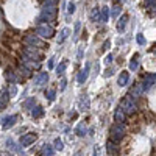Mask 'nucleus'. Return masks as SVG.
Instances as JSON below:
<instances>
[{"label": "nucleus", "mask_w": 156, "mask_h": 156, "mask_svg": "<svg viewBox=\"0 0 156 156\" xmlns=\"http://www.w3.org/2000/svg\"><path fill=\"white\" fill-rule=\"evenodd\" d=\"M109 134H111V142H115V144H117V142H120L122 137H123V134H125V125L117 122L115 125L111 126Z\"/></svg>", "instance_id": "f257e3e1"}, {"label": "nucleus", "mask_w": 156, "mask_h": 156, "mask_svg": "<svg viewBox=\"0 0 156 156\" xmlns=\"http://www.w3.org/2000/svg\"><path fill=\"white\" fill-rule=\"evenodd\" d=\"M120 108L123 109V112H125V114H134V111H136L134 103H131V100H129V98H126V100H123V101H122Z\"/></svg>", "instance_id": "f03ea898"}, {"label": "nucleus", "mask_w": 156, "mask_h": 156, "mask_svg": "<svg viewBox=\"0 0 156 156\" xmlns=\"http://www.w3.org/2000/svg\"><path fill=\"white\" fill-rule=\"evenodd\" d=\"M36 139H37V136H36L34 133H28V134H25V136L20 137V144H22L23 147H28V145L33 144Z\"/></svg>", "instance_id": "7ed1b4c3"}, {"label": "nucleus", "mask_w": 156, "mask_h": 156, "mask_svg": "<svg viewBox=\"0 0 156 156\" xmlns=\"http://www.w3.org/2000/svg\"><path fill=\"white\" fill-rule=\"evenodd\" d=\"M16 120H17L16 115H6V117H3V119H2V128H3V129L11 128L12 125L16 123Z\"/></svg>", "instance_id": "20e7f679"}, {"label": "nucleus", "mask_w": 156, "mask_h": 156, "mask_svg": "<svg viewBox=\"0 0 156 156\" xmlns=\"http://www.w3.org/2000/svg\"><path fill=\"white\" fill-rule=\"evenodd\" d=\"M37 33L41 36H44V37H50L51 34H53V28L47 27V25H41V27L37 28Z\"/></svg>", "instance_id": "39448f33"}, {"label": "nucleus", "mask_w": 156, "mask_h": 156, "mask_svg": "<svg viewBox=\"0 0 156 156\" xmlns=\"http://www.w3.org/2000/svg\"><path fill=\"white\" fill-rule=\"evenodd\" d=\"M108 153L109 154H117V153H119V147H117V144H115V142H108Z\"/></svg>", "instance_id": "423d86ee"}, {"label": "nucleus", "mask_w": 156, "mask_h": 156, "mask_svg": "<svg viewBox=\"0 0 156 156\" xmlns=\"http://www.w3.org/2000/svg\"><path fill=\"white\" fill-rule=\"evenodd\" d=\"M53 153H55V148H51L50 145H44L42 150H41L42 156H53Z\"/></svg>", "instance_id": "0eeeda50"}, {"label": "nucleus", "mask_w": 156, "mask_h": 156, "mask_svg": "<svg viewBox=\"0 0 156 156\" xmlns=\"http://www.w3.org/2000/svg\"><path fill=\"white\" fill-rule=\"evenodd\" d=\"M123 119H125V112H123V109H122V108H119V109L115 111V122L122 123V122H123Z\"/></svg>", "instance_id": "6e6552de"}, {"label": "nucleus", "mask_w": 156, "mask_h": 156, "mask_svg": "<svg viewBox=\"0 0 156 156\" xmlns=\"http://www.w3.org/2000/svg\"><path fill=\"white\" fill-rule=\"evenodd\" d=\"M75 133L78 134V136H84L86 134V126H84V123H80L76 126V129H75Z\"/></svg>", "instance_id": "1a4fd4ad"}, {"label": "nucleus", "mask_w": 156, "mask_h": 156, "mask_svg": "<svg viewBox=\"0 0 156 156\" xmlns=\"http://www.w3.org/2000/svg\"><path fill=\"white\" fill-rule=\"evenodd\" d=\"M42 114H44V111H42L41 106H36V108H33V111H31V115H33V117H41Z\"/></svg>", "instance_id": "9d476101"}, {"label": "nucleus", "mask_w": 156, "mask_h": 156, "mask_svg": "<svg viewBox=\"0 0 156 156\" xmlns=\"http://www.w3.org/2000/svg\"><path fill=\"white\" fill-rule=\"evenodd\" d=\"M36 81H37V84H44V83L47 81V73H41V75L37 76Z\"/></svg>", "instance_id": "9b49d317"}, {"label": "nucleus", "mask_w": 156, "mask_h": 156, "mask_svg": "<svg viewBox=\"0 0 156 156\" xmlns=\"http://www.w3.org/2000/svg\"><path fill=\"white\" fill-rule=\"evenodd\" d=\"M86 76H87V69H84V70H81V73H80V76H78V81H80V83H83V81L86 80Z\"/></svg>", "instance_id": "f8f14e48"}, {"label": "nucleus", "mask_w": 156, "mask_h": 156, "mask_svg": "<svg viewBox=\"0 0 156 156\" xmlns=\"http://www.w3.org/2000/svg\"><path fill=\"white\" fill-rule=\"evenodd\" d=\"M55 148L56 150H62L64 148V144H62L61 139H55Z\"/></svg>", "instance_id": "ddd939ff"}, {"label": "nucleus", "mask_w": 156, "mask_h": 156, "mask_svg": "<svg viewBox=\"0 0 156 156\" xmlns=\"http://www.w3.org/2000/svg\"><path fill=\"white\" fill-rule=\"evenodd\" d=\"M126 78H128V76H126V73H123V75L120 76V80H119V83H120V84H125V83H126Z\"/></svg>", "instance_id": "4468645a"}, {"label": "nucleus", "mask_w": 156, "mask_h": 156, "mask_svg": "<svg viewBox=\"0 0 156 156\" xmlns=\"http://www.w3.org/2000/svg\"><path fill=\"white\" fill-rule=\"evenodd\" d=\"M47 97H48V100H53V98H55V90H48Z\"/></svg>", "instance_id": "2eb2a0df"}, {"label": "nucleus", "mask_w": 156, "mask_h": 156, "mask_svg": "<svg viewBox=\"0 0 156 156\" xmlns=\"http://www.w3.org/2000/svg\"><path fill=\"white\" fill-rule=\"evenodd\" d=\"M6 145H8V148H11V150H14V142H12L11 139L6 142Z\"/></svg>", "instance_id": "dca6fc26"}, {"label": "nucleus", "mask_w": 156, "mask_h": 156, "mask_svg": "<svg viewBox=\"0 0 156 156\" xmlns=\"http://www.w3.org/2000/svg\"><path fill=\"white\" fill-rule=\"evenodd\" d=\"M64 67H66V66H64V64H61V66L58 67V73H62V70H64Z\"/></svg>", "instance_id": "f3484780"}, {"label": "nucleus", "mask_w": 156, "mask_h": 156, "mask_svg": "<svg viewBox=\"0 0 156 156\" xmlns=\"http://www.w3.org/2000/svg\"><path fill=\"white\" fill-rule=\"evenodd\" d=\"M66 36H67V30H64V31H62V36H61V41H62V39L66 37Z\"/></svg>", "instance_id": "a211bd4d"}, {"label": "nucleus", "mask_w": 156, "mask_h": 156, "mask_svg": "<svg viewBox=\"0 0 156 156\" xmlns=\"http://www.w3.org/2000/svg\"><path fill=\"white\" fill-rule=\"evenodd\" d=\"M31 103H33V100H28V101H27V103H25V108H28V106H30V105H31Z\"/></svg>", "instance_id": "6ab92c4d"}, {"label": "nucleus", "mask_w": 156, "mask_h": 156, "mask_svg": "<svg viewBox=\"0 0 156 156\" xmlns=\"http://www.w3.org/2000/svg\"><path fill=\"white\" fill-rule=\"evenodd\" d=\"M73 9H75V6L73 5H69V12H73Z\"/></svg>", "instance_id": "aec40b11"}, {"label": "nucleus", "mask_w": 156, "mask_h": 156, "mask_svg": "<svg viewBox=\"0 0 156 156\" xmlns=\"http://www.w3.org/2000/svg\"><path fill=\"white\" fill-rule=\"evenodd\" d=\"M94 156H98V148H95V150H94Z\"/></svg>", "instance_id": "412c9836"}, {"label": "nucleus", "mask_w": 156, "mask_h": 156, "mask_svg": "<svg viewBox=\"0 0 156 156\" xmlns=\"http://www.w3.org/2000/svg\"><path fill=\"white\" fill-rule=\"evenodd\" d=\"M75 156H83L81 153H75Z\"/></svg>", "instance_id": "4be33fe9"}, {"label": "nucleus", "mask_w": 156, "mask_h": 156, "mask_svg": "<svg viewBox=\"0 0 156 156\" xmlns=\"http://www.w3.org/2000/svg\"><path fill=\"white\" fill-rule=\"evenodd\" d=\"M0 108H2V103H0Z\"/></svg>", "instance_id": "5701e85b"}]
</instances>
